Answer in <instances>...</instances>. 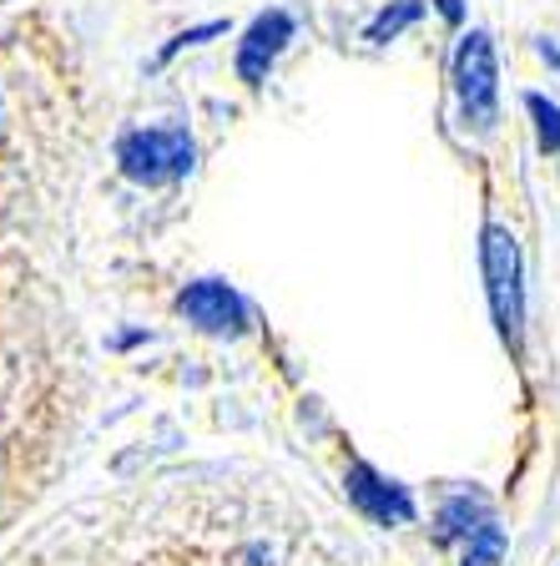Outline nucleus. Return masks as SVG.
<instances>
[{
	"label": "nucleus",
	"mask_w": 560,
	"mask_h": 566,
	"mask_svg": "<svg viewBox=\"0 0 560 566\" xmlns=\"http://www.w3.org/2000/svg\"><path fill=\"white\" fill-rule=\"evenodd\" d=\"M117 163L131 182H147V188H162V182H177V177L192 172L198 163V147L182 127H147L121 137Z\"/></svg>",
	"instance_id": "obj_1"
},
{
	"label": "nucleus",
	"mask_w": 560,
	"mask_h": 566,
	"mask_svg": "<svg viewBox=\"0 0 560 566\" xmlns=\"http://www.w3.org/2000/svg\"><path fill=\"white\" fill-rule=\"evenodd\" d=\"M440 542H459V566L500 562V526L479 495H450L440 506Z\"/></svg>",
	"instance_id": "obj_2"
},
{
	"label": "nucleus",
	"mask_w": 560,
	"mask_h": 566,
	"mask_svg": "<svg viewBox=\"0 0 560 566\" xmlns=\"http://www.w3.org/2000/svg\"><path fill=\"white\" fill-rule=\"evenodd\" d=\"M455 92L465 106V122L490 127L495 122V46L485 31H469L455 51Z\"/></svg>",
	"instance_id": "obj_3"
},
{
	"label": "nucleus",
	"mask_w": 560,
	"mask_h": 566,
	"mask_svg": "<svg viewBox=\"0 0 560 566\" xmlns=\"http://www.w3.org/2000/svg\"><path fill=\"white\" fill-rule=\"evenodd\" d=\"M485 279H490V308L505 344H520V253L505 228H485Z\"/></svg>",
	"instance_id": "obj_4"
},
{
	"label": "nucleus",
	"mask_w": 560,
	"mask_h": 566,
	"mask_svg": "<svg viewBox=\"0 0 560 566\" xmlns=\"http://www.w3.org/2000/svg\"><path fill=\"white\" fill-rule=\"evenodd\" d=\"M177 308H182V318H192V324L208 334H237L247 324V304L218 279L192 283V289L177 298Z\"/></svg>",
	"instance_id": "obj_5"
},
{
	"label": "nucleus",
	"mask_w": 560,
	"mask_h": 566,
	"mask_svg": "<svg viewBox=\"0 0 560 566\" xmlns=\"http://www.w3.org/2000/svg\"><path fill=\"white\" fill-rule=\"evenodd\" d=\"M349 495H353V506H359L363 516H373L379 526L414 516V501H409L404 485L384 481V475H373L369 465H353V471H349Z\"/></svg>",
	"instance_id": "obj_6"
},
{
	"label": "nucleus",
	"mask_w": 560,
	"mask_h": 566,
	"mask_svg": "<svg viewBox=\"0 0 560 566\" xmlns=\"http://www.w3.org/2000/svg\"><path fill=\"white\" fill-rule=\"evenodd\" d=\"M288 35H293V15L283 11H268V15H257L253 31H247L243 51H237V71H243V82H263L268 76V66L278 61V51L288 46Z\"/></svg>",
	"instance_id": "obj_7"
},
{
	"label": "nucleus",
	"mask_w": 560,
	"mask_h": 566,
	"mask_svg": "<svg viewBox=\"0 0 560 566\" xmlns=\"http://www.w3.org/2000/svg\"><path fill=\"white\" fill-rule=\"evenodd\" d=\"M409 21H420V0H399L394 11L379 15V21L369 25V41H389V35H399Z\"/></svg>",
	"instance_id": "obj_8"
},
{
	"label": "nucleus",
	"mask_w": 560,
	"mask_h": 566,
	"mask_svg": "<svg viewBox=\"0 0 560 566\" xmlns=\"http://www.w3.org/2000/svg\"><path fill=\"white\" fill-rule=\"evenodd\" d=\"M530 112L540 117V147H560V112L556 106H546V96H530Z\"/></svg>",
	"instance_id": "obj_9"
},
{
	"label": "nucleus",
	"mask_w": 560,
	"mask_h": 566,
	"mask_svg": "<svg viewBox=\"0 0 560 566\" xmlns=\"http://www.w3.org/2000/svg\"><path fill=\"white\" fill-rule=\"evenodd\" d=\"M440 11L450 15V21H459V0H440Z\"/></svg>",
	"instance_id": "obj_10"
}]
</instances>
